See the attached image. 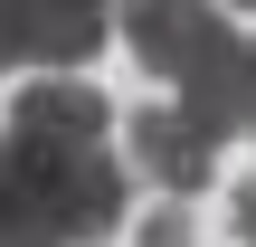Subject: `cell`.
<instances>
[{"label": "cell", "instance_id": "4", "mask_svg": "<svg viewBox=\"0 0 256 247\" xmlns=\"http://www.w3.org/2000/svg\"><path fill=\"white\" fill-rule=\"evenodd\" d=\"M133 171L162 181L171 200H190V190H209V171H218V133H209L190 105H152V114H133Z\"/></svg>", "mask_w": 256, "mask_h": 247}, {"label": "cell", "instance_id": "5", "mask_svg": "<svg viewBox=\"0 0 256 247\" xmlns=\"http://www.w3.org/2000/svg\"><path fill=\"white\" fill-rule=\"evenodd\" d=\"M133 247H190V219L162 209V219H142V238H133Z\"/></svg>", "mask_w": 256, "mask_h": 247}, {"label": "cell", "instance_id": "3", "mask_svg": "<svg viewBox=\"0 0 256 247\" xmlns=\"http://www.w3.org/2000/svg\"><path fill=\"white\" fill-rule=\"evenodd\" d=\"M0 29H10V67L57 76V67H86L104 48L114 10L104 0H0Z\"/></svg>", "mask_w": 256, "mask_h": 247}, {"label": "cell", "instance_id": "7", "mask_svg": "<svg viewBox=\"0 0 256 247\" xmlns=\"http://www.w3.org/2000/svg\"><path fill=\"white\" fill-rule=\"evenodd\" d=\"M0 76H10V29H0Z\"/></svg>", "mask_w": 256, "mask_h": 247}, {"label": "cell", "instance_id": "6", "mask_svg": "<svg viewBox=\"0 0 256 247\" xmlns=\"http://www.w3.org/2000/svg\"><path fill=\"white\" fill-rule=\"evenodd\" d=\"M238 238L256 247V181H247V190H238Z\"/></svg>", "mask_w": 256, "mask_h": 247}, {"label": "cell", "instance_id": "8", "mask_svg": "<svg viewBox=\"0 0 256 247\" xmlns=\"http://www.w3.org/2000/svg\"><path fill=\"white\" fill-rule=\"evenodd\" d=\"M238 10H256V0H238Z\"/></svg>", "mask_w": 256, "mask_h": 247}, {"label": "cell", "instance_id": "2", "mask_svg": "<svg viewBox=\"0 0 256 247\" xmlns=\"http://www.w3.org/2000/svg\"><path fill=\"white\" fill-rule=\"evenodd\" d=\"M124 38H133V57L152 76L180 86V105L218 143L256 133V38H238L228 0H133L124 10Z\"/></svg>", "mask_w": 256, "mask_h": 247}, {"label": "cell", "instance_id": "1", "mask_svg": "<svg viewBox=\"0 0 256 247\" xmlns=\"http://www.w3.org/2000/svg\"><path fill=\"white\" fill-rule=\"evenodd\" d=\"M114 105L57 67L10 95L0 124V247H95L124 228V162L104 152Z\"/></svg>", "mask_w": 256, "mask_h": 247}]
</instances>
